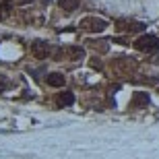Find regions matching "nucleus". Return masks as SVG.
Wrapping results in <instances>:
<instances>
[{
    "label": "nucleus",
    "mask_w": 159,
    "mask_h": 159,
    "mask_svg": "<svg viewBox=\"0 0 159 159\" xmlns=\"http://www.w3.org/2000/svg\"><path fill=\"white\" fill-rule=\"evenodd\" d=\"M132 46H134V50H139V52L151 54V52H155V50H159V37L151 35V33H145V35H141L139 39H134Z\"/></svg>",
    "instance_id": "f257e3e1"
},
{
    "label": "nucleus",
    "mask_w": 159,
    "mask_h": 159,
    "mask_svg": "<svg viewBox=\"0 0 159 159\" xmlns=\"http://www.w3.org/2000/svg\"><path fill=\"white\" fill-rule=\"evenodd\" d=\"M79 27H81L83 31H89V33H99V31H103L107 27V23L99 17H87L79 23Z\"/></svg>",
    "instance_id": "f03ea898"
},
{
    "label": "nucleus",
    "mask_w": 159,
    "mask_h": 159,
    "mask_svg": "<svg viewBox=\"0 0 159 159\" xmlns=\"http://www.w3.org/2000/svg\"><path fill=\"white\" fill-rule=\"evenodd\" d=\"M116 29H118L120 33H124V31L139 33V31H145V25L139 23V21H126V19H120L118 23H116Z\"/></svg>",
    "instance_id": "7ed1b4c3"
},
{
    "label": "nucleus",
    "mask_w": 159,
    "mask_h": 159,
    "mask_svg": "<svg viewBox=\"0 0 159 159\" xmlns=\"http://www.w3.org/2000/svg\"><path fill=\"white\" fill-rule=\"evenodd\" d=\"M31 50H33V56L39 60H43L46 56H50V46H48L46 41H41V39H35L33 43H31Z\"/></svg>",
    "instance_id": "20e7f679"
},
{
    "label": "nucleus",
    "mask_w": 159,
    "mask_h": 159,
    "mask_svg": "<svg viewBox=\"0 0 159 159\" xmlns=\"http://www.w3.org/2000/svg\"><path fill=\"white\" fill-rule=\"evenodd\" d=\"M46 83L50 85V87H62L64 85V75H60V72H50L46 77Z\"/></svg>",
    "instance_id": "39448f33"
},
{
    "label": "nucleus",
    "mask_w": 159,
    "mask_h": 159,
    "mask_svg": "<svg viewBox=\"0 0 159 159\" xmlns=\"http://www.w3.org/2000/svg\"><path fill=\"white\" fill-rule=\"evenodd\" d=\"M56 103H58L60 107H68L75 103V95L70 93V91H64V93H60L58 97H56Z\"/></svg>",
    "instance_id": "423d86ee"
},
{
    "label": "nucleus",
    "mask_w": 159,
    "mask_h": 159,
    "mask_svg": "<svg viewBox=\"0 0 159 159\" xmlns=\"http://www.w3.org/2000/svg\"><path fill=\"white\" fill-rule=\"evenodd\" d=\"M79 2H81V0H58L60 8H62V11H66V12L77 11V8H79Z\"/></svg>",
    "instance_id": "0eeeda50"
},
{
    "label": "nucleus",
    "mask_w": 159,
    "mask_h": 159,
    "mask_svg": "<svg viewBox=\"0 0 159 159\" xmlns=\"http://www.w3.org/2000/svg\"><path fill=\"white\" fill-rule=\"evenodd\" d=\"M132 106H136V107H143V106H147L149 103V95L147 93H134L132 95Z\"/></svg>",
    "instance_id": "6e6552de"
},
{
    "label": "nucleus",
    "mask_w": 159,
    "mask_h": 159,
    "mask_svg": "<svg viewBox=\"0 0 159 159\" xmlns=\"http://www.w3.org/2000/svg\"><path fill=\"white\" fill-rule=\"evenodd\" d=\"M89 46L97 48V52H99V54H106L107 48H110V43H107V41H101V39H91V41H89Z\"/></svg>",
    "instance_id": "1a4fd4ad"
},
{
    "label": "nucleus",
    "mask_w": 159,
    "mask_h": 159,
    "mask_svg": "<svg viewBox=\"0 0 159 159\" xmlns=\"http://www.w3.org/2000/svg\"><path fill=\"white\" fill-rule=\"evenodd\" d=\"M70 58L72 60H83L85 58V50L83 48H70Z\"/></svg>",
    "instance_id": "9d476101"
},
{
    "label": "nucleus",
    "mask_w": 159,
    "mask_h": 159,
    "mask_svg": "<svg viewBox=\"0 0 159 159\" xmlns=\"http://www.w3.org/2000/svg\"><path fill=\"white\" fill-rule=\"evenodd\" d=\"M89 64H91V68H93V70H101V68H103V64H101L99 58H91V62H89Z\"/></svg>",
    "instance_id": "9b49d317"
},
{
    "label": "nucleus",
    "mask_w": 159,
    "mask_h": 159,
    "mask_svg": "<svg viewBox=\"0 0 159 159\" xmlns=\"http://www.w3.org/2000/svg\"><path fill=\"white\" fill-rule=\"evenodd\" d=\"M6 87H8V83H6V77H2V75H0V93H2Z\"/></svg>",
    "instance_id": "f8f14e48"
},
{
    "label": "nucleus",
    "mask_w": 159,
    "mask_h": 159,
    "mask_svg": "<svg viewBox=\"0 0 159 159\" xmlns=\"http://www.w3.org/2000/svg\"><path fill=\"white\" fill-rule=\"evenodd\" d=\"M17 4H27V2H31V0H15Z\"/></svg>",
    "instance_id": "ddd939ff"
},
{
    "label": "nucleus",
    "mask_w": 159,
    "mask_h": 159,
    "mask_svg": "<svg viewBox=\"0 0 159 159\" xmlns=\"http://www.w3.org/2000/svg\"><path fill=\"white\" fill-rule=\"evenodd\" d=\"M4 19V12H2V6H0V21Z\"/></svg>",
    "instance_id": "4468645a"
}]
</instances>
